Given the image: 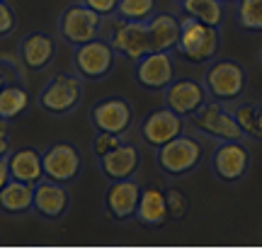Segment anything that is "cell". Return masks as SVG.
Masks as SVG:
<instances>
[{
  "label": "cell",
  "instance_id": "cell-8",
  "mask_svg": "<svg viewBox=\"0 0 262 252\" xmlns=\"http://www.w3.org/2000/svg\"><path fill=\"white\" fill-rule=\"evenodd\" d=\"M117 51L107 39H93L88 44L75 47L73 54V68L75 73L85 80H102L114 71Z\"/></svg>",
  "mask_w": 262,
  "mask_h": 252
},
{
  "label": "cell",
  "instance_id": "cell-27",
  "mask_svg": "<svg viewBox=\"0 0 262 252\" xmlns=\"http://www.w3.org/2000/svg\"><path fill=\"white\" fill-rule=\"evenodd\" d=\"M165 199H168V216L172 221H182L185 214H187V209H189L187 196L182 194L180 189L170 187V189H165Z\"/></svg>",
  "mask_w": 262,
  "mask_h": 252
},
{
  "label": "cell",
  "instance_id": "cell-15",
  "mask_svg": "<svg viewBox=\"0 0 262 252\" xmlns=\"http://www.w3.org/2000/svg\"><path fill=\"white\" fill-rule=\"evenodd\" d=\"M141 187L134 177L129 179H114L104 192V211L112 221H129L136 216Z\"/></svg>",
  "mask_w": 262,
  "mask_h": 252
},
{
  "label": "cell",
  "instance_id": "cell-21",
  "mask_svg": "<svg viewBox=\"0 0 262 252\" xmlns=\"http://www.w3.org/2000/svg\"><path fill=\"white\" fill-rule=\"evenodd\" d=\"M148 25L150 51H172L180 39V17L170 12H156L146 22Z\"/></svg>",
  "mask_w": 262,
  "mask_h": 252
},
{
  "label": "cell",
  "instance_id": "cell-16",
  "mask_svg": "<svg viewBox=\"0 0 262 252\" xmlns=\"http://www.w3.org/2000/svg\"><path fill=\"white\" fill-rule=\"evenodd\" d=\"M139 165H141L139 148L131 146V143H124V141L114 150L100 155V172H102L110 182L134 177V175L139 172Z\"/></svg>",
  "mask_w": 262,
  "mask_h": 252
},
{
  "label": "cell",
  "instance_id": "cell-18",
  "mask_svg": "<svg viewBox=\"0 0 262 252\" xmlns=\"http://www.w3.org/2000/svg\"><path fill=\"white\" fill-rule=\"evenodd\" d=\"M34 211L47 221H58L68 211V192L63 185L41 179L34 185Z\"/></svg>",
  "mask_w": 262,
  "mask_h": 252
},
{
  "label": "cell",
  "instance_id": "cell-26",
  "mask_svg": "<svg viewBox=\"0 0 262 252\" xmlns=\"http://www.w3.org/2000/svg\"><path fill=\"white\" fill-rule=\"evenodd\" d=\"M156 15V0H119L117 17L134 19V22H148Z\"/></svg>",
  "mask_w": 262,
  "mask_h": 252
},
{
  "label": "cell",
  "instance_id": "cell-5",
  "mask_svg": "<svg viewBox=\"0 0 262 252\" xmlns=\"http://www.w3.org/2000/svg\"><path fill=\"white\" fill-rule=\"evenodd\" d=\"M189 124H192L199 133L211 136V139H216V141H243L245 139V133L241 131L238 122H235L233 112H228L224 107V102H219V100H214V102L206 100V102L189 117Z\"/></svg>",
  "mask_w": 262,
  "mask_h": 252
},
{
  "label": "cell",
  "instance_id": "cell-10",
  "mask_svg": "<svg viewBox=\"0 0 262 252\" xmlns=\"http://www.w3.org/2000/svg\"><path fill=\"white\" fill-rule=\"evenodd\" d=\"M250 163V150L243 146V141H221L211 155V172L219 182L235 185L248 175Z\"/></svg>",
  "mask_w": 262,
  "mask_h": 252
},
{
  "label": "cell",
  "instance_id": "cell-32",
  "mask_svg": "<svg viewBox=\"0 0 262 252\" xmlns=\"http://www.w3.org/2000/svg\"><path fill=\"white\" fill-rule=\"evenodd\" d=\"M10 80H19L17 71H15L12 65H8V63H0V90H3Z\"/></svg>",
  "mask_w": 262,
  "mask_h": 252
},
{
  "label": "cell",
  "instance_id": "cell-24",
  "mask_svg": "<svg viewBox=\"0 0 262 252\" xmlns=\"http://www.w3.org/2000/svg\"><path fill=\"white\" fill-rule=\"evenodd\" d=\"M180 8L187 17L211 27H219L224 22V0H180Z\"/></svg>",
  "mask_w": 262,
  "mask_h": 252
},
{
  "label": "cell",
  "instance_id": "cell-28",
  "mask_svg": "<svg viewBox=\"0 0 262 252\" xmlns=\"http://www.w3.org/2000/svg\"><path fill=\"white\" fill-rule=\"evenodd\" d=\"M233 117L241 131H243L245 136H253L255 133V107L253 104H241V107H235L233 109Z\"/></svg>",
  "mask_w": 262,
  "mask_h": 252
},
{
  "label": "cell",
  "instance_id": "cell-22",
  "mask_svg": "<svg viewBox=\"0 0 262 252\" xmlns=\"http://www.w3.org/2000/svg\"><path fill=\"white\" fill-rule=\"evenodd\" d=\"M34 209V187L19 179H10L0 189V211L8 216H22Z\"/></svg>",
  "mask_w": 262,
  "mask_h": 252
},
{
  "label": "cell",
  "instance_id": "cell-33",
  "mask_svg": "<svg viewBox=\"0 0 262 252\" xmlns=\"http://www.w3.org/2000/svg\"><path fill=\"white\" fill-rule=\"evenodd\" d=\"M10 179H12V175H10V165H8V155L5 158H0V189L8 185Z\"/></svg>",
  "mask_w": 262,
  "mask_h": 252
},
{
  "label": "cell",
  "instance_id": "cell-11",
  "mask_svg": "<svg viewBox=\"0 0 262 252\" xmlns=\"http://www.w3.org/2000/svg\"><path fill=\"white\" fill-rule=\"evenodd\" d=\"M134 78L143 90H165L175 80V61L170 51H148L134 63Z\"/></svg>",
  "mask_w": 262,
  "mask_h": 252
},
{
  "label": "cell",
  "instance_id": "cell-29",
  "mask_svg": "<svg viewBox=\"0 0 262 252\" xmlns=\"http://www.w3.org/2000/svg\"><path fill=\"white\" fill-rule=\"evenodd\" d=\"M17 29V12L10 8L8 0H0V39L10 37Z\"/></svg>",
  "mask_w": 262,
  "mask_h": 252
},
{
  "label": "cell",
  "instance_id": "cell-3",
  "mask_svg": "<svg viewBox=\"0 0 262 252\" xmlns=\"http://www.w3.org/2000/svg\"><path fill=\"white\" fill-rule=\"evenodd\" d=\"M202 155H204L202 143L187 133H180L178 139L168 141L156 150V163L160 172H165L168 177H185L202 163Z\"/></svg>",
  "mask_w": 262,
  "mask_h": 252
},
{
  "label": "cell",
  "instance_id": "cell-14",
  "mask_svg": "<svg viewBox=\"0 0 262 252\" xmlns=\"http://www.w3.org/2000/svg\"><path fill=\"white\" fill-rule=\"evenodd\" d=\"M163 100H165V107L178 112L180 117H192L209 100V93H206L204 83H196L192 78H180V80L175 78L163 90Z\"/></svg>",
  "mask_w": 262,
  "mask_h": 252
},
{
  "label": "cell",
  "instance_id": "cell-2",
  "mask_svg": "<svg viewBox=\"0 0 262 252\" xmlns=\"http://www.w3.org/2000/svg\"><path fill=\"white\" fill-rule=\"evenodd\" d=\"M83 102V80L78 73H58L49 80L37 97L41 112L51 117H66Z\"/></svg>",
  "mask_w": 262,
  "mask_h": 252
},
{
  "label": "cell",
  "instance_id": "cell-9",
  "mask_svg": "<svg viewBox=\"0 0 262 252\" xmlns=\"http://www.w3.org/2000/svg\"><path fill=\"white\" fill-rule=\"evenodd\" d=\"M100 29H102V17L90 8H85L83 3L66 8L63 15L58 17V34L68 47H80L93 41L97 39Z\"/></svg>",
  "mask_w": 262,
  "mask_h": 252
},
{
  "label": "cell",
  "instance_id": "cell-6",
  "mask_svg": "<svg viewBox=\"0 0 262 252\" xmlns=\"http://www.w3.org/2000/svg\"><path fill=\"white\" fill-rule=\"evenodd\" d=\"M41 163H44V177L58 185H68L80 177L83 170V153L75 143L58 141L47 150H41Z\"/></svg>",
  "mask_w": 262,
  "mask_h": 252
},
{
  "label": "cell",
  "instance_id": "cell-17",
  "mask_svg": "<svg viewBox=\"0 0 262 252\" xmlns=\"http://www.w3.org/2000/svg\"><path fill=\"white\" fill-rule=\"evenodd\" d=\"M54 56H56V41L47 32H29L19 41V61L34 73L49 68L54 63Z\"/></svg>",
  "mask_w": 262,
  "mask_h": 252
},
{
  "label": "cell",
  "instance_id": "cell-30",
  "mask_svg": "<svg viewBox=\"0 0 262 252\" xmlns=\"http://www.w3.org/2000/svg\"><path fill=\"white\" fill-rule=\"evenodd\" d=\"M122 143V136H117V133H104V131H97V136H95L93 141V150L95 155L100 158V155H104V153H110V150H114L117 146Z\"/></svg>",
  "mask_w": 262,
  "mask_h": 252
},
{
  "label": "cell",
  "instance_id": "cell-23",
  "mask_svg": "<svg viewBox=\"0 0 262 252\" xmlns=\"http://www.w3.org/2000/svg\"><path fill=\"white\" fill-rule=\"evenodd\" d=\"M29 109V93L19 80H10L0 90V122H15Z\"/></svg>",
  "mask_w": 262,
  "mask_h": 252
},
{
  "label": "cell",
  "instance_id": "cell-20",
  "mask_svg": "<svg viewBox=\"0 0 262 252\" xmlns=\"http://www.w3.org/2000/svg\"><path fill=\"white\" fill-rule=\"evenodd\" d=\"M8 165L12 179L27 182L32 187L44 179V163H41V153L37 148H19L15 153L10 150Z\"/></svg>",
  "mask_w": 262,
  "mask_h": 252
},
{
  "label": "cell",
  "instance_id": "cell-31",
  "mask_svg": "<svg viewBox=\"0 0 262 252\" xmlns=\"http://www.w3.org/2000/svg\"><path fill=\"white\" fill-rule=\"evenodd\" d=\"M80 3L93 12H97L100 17H112V15H117V8H119V0H80Z\"/></svg>",
  "mask_w": 262,
  "mask_h": 252
},
{
  "label": "cell",
  "instance_id": "cell-36",
  "mask_svg": "<svg viewBox=\"0 0 262 252\" xmlns=\"http://www.w3.org/2000/svg\"><path fill=\"white\" fill-rule=\"evenodd\" d=\"M224 3H235V0H224Z\"/></svg>",
  "mask_w": 262,
  "mask_h": 252
},
{
  "label": "cell",
  "instance_id": "cell-4",
  "mask_svg": "<svg viewBox=\"0 0 262 252\" xmlns=\"http://www.w3.org/2000/svg\"><path fill=\"white\" fill-rule=\"evenodd\" d=\"M245 85H248V78H245L243 65L235 61H211L204 73V87L209 97L224 104L243 97Z\"/></svg>",
  "mask_w": 262,
  "mask_h": 252
},
{
  "label": "cell",
  "instance_id": "cell-7",
  "mask_svg": "<svg viewBox=\"0 0 262 252\" xmlns=\"http://www.w3.org/2000/svg\"><path fill=\"white\" fill-rule=\"evenodd\" d=\"M117 56L126 58L131 63H136L141 56H146L150 51V39H148V25L146 22H134V19L117 17L112 19L110 27V39H107Z\"/></svg>",
  "mask_w": 262,
  "mask_h": 252
},
{
  "label": "cell",
  "instance_id": "cell-25",
  "mask_svg": "<svg viewBox=\"0 0 262 252\" xmlns=\"http://www.w3.org/2000/svg\"><path fill=\"white\" fill-rule=\"evenodd\" d=\"M235 17L245 32H262V0H235Z\"/></svg>",
  "mask_w": 262,
  "mask_h": 252
},
{
  "label": "cell",
  "instance_id": "cell-34",
  "mask_svg": "<svg viewBox=\"0 0 262 252\" xmlns=\"http://www.w3.org/2000/svg\"><path fill=\"white\" fill-rule=\"evenodd\" d=\"M5 155H10V136L8 131L0 126V158H5Z\"/></svg>",
  "mask_w": 262,
  "mask_h": 252
},
{
  "label": "cell",
  "instance_id": "cell-35",
  "mask_svg": "<svg viewBox=\"0 0 262 252\" xmlns=\"http://www.w3.org/2000/svg\"><path fill=\"white\" fill-rule=\"evenodd\" d=\"M253 139H262V107H255V133Z\"/></svg>",
  "mask_w": 262,
  "mask_h": 252
},
{
  "label": "cell",
  "instance_id": "cell-12",
  "mask_svg": "<svg viewBox=\"0 0 262 252\" xmlns=\"http://www.w3.org/2000/svg\"><path fill=\"white\" fill-rule=\"evenodd\" d=\"M141 139L148 148L158 150L160 146H165L168 141L178 139L180 133H185V117H180L178 112H172L170 107L156 109L150 112L143 122H141Z\"/></svg>",
  "mask_w": 262,
  "mask_h": 252
},
{
  "label": "cell",
  "instance_id": "cell-1",
  "mask_svg": "<svg viewBox=\"0 0 262 252\" xmlns=\"http://www.w3.org/2000/svg\"><path fill=\"white\" fill-rule=\"evenodd\" d=\"M221 47V34L219 27L204 25L194 17H185L180 19V39H178V54L187 63L192 65H202V63H211L219 54Z\"/></svg>",
  "mask_w": 262,
  "mask_h": 252
},
{
  "label": "cell",
  "instance_id": "cell-37",
  "mask_svg": "<svg viewBox=\"0 0 262 252\" xmlns=\"http://www.w3.org/2000/svg\"><path fill=\"white\" fill-rule=\"evenodd\" d=\"M260 61H262V51H260Z\"/></svg>",
  "mask_w": 262,
  "mask_h": 252
},
{
  "label": "cell",
  "instance_id": "cell-13",
  "mask_svg": "<svg viewBox=\"0 0 262 252\" xmlns=\"http://www.w3.org/2000/svg\"><path fill=\"white\" fill-rule=\"evenodd\" d=\"M90 124L95 131L124 136L134 124V109L122 97H107L90 109Z\"/></svg>",
  "mask_w": 262,
  "mask_h": 252
},
{
  "label": "cell",
  "instance_id": "cell-19",
  "mask_svg": "<svg viewBox=\"0 0 262 252\" xmlns=\"http://www.w3.org/2000/svg\"><path fill=\"white\" fill-rule=\"evenodd\" d=\"M143 225L148 228H160L168 221V199H165V189H160L158 185H150V187L141 189L139 196V206H136V216Z\"/></svg>",
  "mask_w": 262,
  "mask_h": 252
}]
</instances>
